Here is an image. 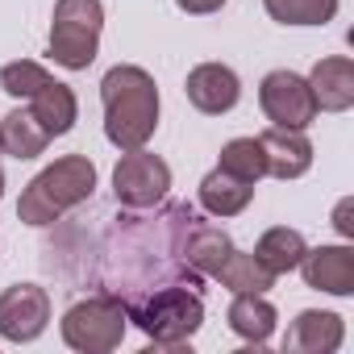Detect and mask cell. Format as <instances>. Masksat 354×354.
<instances>
[{
  "instance_id": "obj_23",
  "label": "cell",
  "mask_w": 354,
  "mask_h": 354,
  "mask_svg": "<svg viewBox=\"0 0 354 354\" xmlns=\"http://www.w3.org/2000/svg\"><path fill=\"white\" fill-rule=\"evenodd\" d=\"M42 84H50V71L38 67V63H30V59H17V63L0 67V88H5L9 96H17V100H30Z\"/></svg>"
},
{
  "instance_id": "obj_16",
  "label": "cell",
  "mask_w": 354,
  "mask_h": 354,
  "mask_svg": "<svg viewBox=\"0 0 354 354\" xmlns=\"http://www.w3.org/2000/svg\"><path fill=\"white\" fill-rule=\"evenodd\" d=\"M275 304L267 300V292H234V304H230V329L242 337V342H254L263 346L271 333H275Z\"/></svg>"
},
{
  "instance_id": "obj_12",
  "label": "cell",
  "mask_w": 354,
  "mask_h": 354,
  "mask_svg": "<svg viewBox=\"0 0 354 354\" xmlns=\"http://www.w3.org/2000/svg\"><path fill=\"white\" fill-rule=\"evenodd\" d=\"M259 146L267 158V175H275V180H300L313 167V142L304 138V129L271 125L267 133H259Z\"/></svg>"
},
{
  "instance_id": "obj_7",
  "label": "cell",
  "mask_w": 354,
  "mask_h": 354,
  "mask_svg": "<svg viewBox=\"0 0 354 354\" xmlns=\"http://www.w3.org/2000/svg\"><path fill=\"white\" fill-rule=\"evenodd\" d=\"M259 104H263L267 121L279 125V129H308L317 121V113H321L317 100H313L308 80L296 75V71H271V75H263Z\"/></svg>"
},
{
  "instance_id": "obj_14",
  "label": "cell",
  "mask_w": 354,
  "mask_h": 354,
  "mask_svg": "<svg viewBox=\"0 0 354 354\" xmlns=\"http://www.w3.org/2000/svg\"><path fill=\"white\" fill-rule=\"evenodd\" d=\"M308 88H313V100L317 109L325 113H346L354 104V63L346 55H329L313 67L308 75Z\"/></svg>"
},
{
  "instance_id": "obj_21",
  "label": "cell",
  "mask_w": 354,
  "mask_h": 354,
  "mask_svg": "<svg viewBox=\"0 0 354 354\" xmlns=\"http://www.w3.org/2000/svg\"><path fill=\"white\" fill-rule=\"evenodd\" d=\"M217 167L225 175H234V180H242V184H259L263 175H267V158H263L259 138H234V142H225Z\"/></svg>"
},
{
  "instance_id": "obj_9",
  "label": "cell",
  "mask_w": 354,
  "mask_h": 354,
  "mask_svg": "<svg viewBox=\"0 0 354 354\" xmlns=\"http://www.w3.org/2000/svg\"><path fill=\"white\" fill-rule=\"evenodd\" d=\"M184 92H188V100H192L196 113L221 117V113H230V109L242 100V80H238L234 67H225V63H201V67L188 71Z\"/></svg>"
},
{
  "instance_id": "obj_4",
  "label": "cell",
  "mask_w": 354,
  "mask_h": 354,
  "mask_svg": "<svg viewBox=\"0 0 354 354\" xmlns=\"http://www.w3.org/2000/svg\"><path fill=\"white\" fill-rule=\"evenodd\" d=\"M104 5L100 0H55L50 17V59L67 71H88L100 50Z\"/></svg>"
},
{
  "instance_id": "obj_26",
  "label": "cell",
  "mask_w": 354,
  "mask_h": 354,
  "mask_svg": "<svg viewBox=\"0 0 354 354\" xmlns=\"http://www.w3.org/2000/svg\"><path fill=\"white\" fill-rule=\"evenodd\" d=\"M0 196H5V171H0Z\"/></svg>"
},
{
  "instance_id": "obj_25",
  "label": "cell",
  "mask_w": 354,
  "mask_h": 354,
  "mask_svg": "<svg viewBox=\"0 0 354 354\" xmlns=\"http://www.w3.org/2000/svg\"><path fill=\"white\" fill-rule=\"evenodd\" d=\"M337 230H342V238H354V221H350V201H342L337 205V221H333Z\"/></svg>"
},
{
  "instance_id": "obj_3",
  "label": "cell",
  "mask_w": 354,
  "mask_h": 354,
  "mask_svg": "<svg viewBox=\"0 0 354 354\" xmlns=\"http://www.w3.org/2000/svg\"><path fill=\"white\" fill-rule=\"evenodd\" d=\"M125 313L129 321L154 342V346H167V350H180L205 321V300L201 292L184 288V283H162L146 296H133L125 300Z\"/></svg>"
},
{
  "instance_id": "obj_20",
  "label": "cell",
  "mask_w": 354,
  "mask_h": 354,
  "mask_svg": "<svg viewBox=\"0 0 354 354\" xmlns=\"http://www.w3.org/2000/svg\"><path fill=\"white\" fill-rule=\"evenodd\" d=\"M213 279H221V288H230V292H267V288H275V275L254 254H242V250H230V259L217 267Z\"/></svg>"
},
{
  "instance_id": "obj_22",
  "label": "cell",
  "mask_w": 354,
  "mask_h": 354,
  "mask_svg": "<svg viewBox=\"0 0 354 354\" xmlns=\"http://www.w3.org/2000/svg\"><path fill=\"white\" fill-rule=\"evenodd\" d=\"M263 9L279 26H325L337 17V0H263Z\"/></svg>"
},
{
  "instance_id": "obj_11",
  "label": "cell",
  "mask_w": 354,
  "mask_h": 354,
  "mask_svg": "<svg viewBox=\"0 0 354 354\" xmlns=\"http://www.w3.org/2000/svg\"><path fill=\"white\" fill-rule=\"evenodd\" d=\"M296 271H304V283L317 288V292H329V296H350L354 292V250L350 246L304 250Z\"/></svg>"
},
{
  "instance_id": "obj_17",
  "label": "cell",
  "mask_w": 354,
  "mask_h": 354,
  "mask_svg": "<svg viewBox=\"0 0 354 354\" xmlns=\"http://www.w3.org/2000/svg\"><path fill=\"white\" fill-rule=\"evenodd\" d=\"M250 201H254V184L234 180V175H225L221 167H213L201 180V205L213 217H238V213H246Z\"/></svg>"
},
{
  "instance_id": "obj_6",
  "label": "cell",
  "mask_w": 354,
  "mask_h": 354,
  "mask_svg": "<svg viewBox=\"0 0 354 354\" xmlns=\"http://www.w3.org/2000/svg\"><path fill=\"white\" fill-rule=\"evenodd\" d=\"M167 188H171V167L146 146L125 150L113 167V196L125 209H154L167 196Z\"/></svg>"
},
{
  "instance_id": "obj_8",
  "label": "cell",
  "mask_w": 354,
  "mask_h": 354,
  "mask_svg": "<svg viewBox=\"0 0 354 354\" xmlns=\"http://www.w3.org/2000/svg\"><path fill=\"white\" fill-rule=\"evenodd\" d=\"M50 325V296L38 283H13L0 292V337L5 342H34Z\"/></svg>"
},
{
  "instance_id": "obj_1",
  "label": "cell",
  "mask_w": 354,
  "mask_h": 354,
  "mask_svg": "<svg viewBox=\"0 0 354 354\" xmlns=\"http://www.w3.org/2000/svg\"><path fill=\"white\" fill-rule=\"evenodd\" d=\"M100 100H104V138L117 150H142L154 138L158 88H154L150 71H142L133 63H117L100 80Z\"/></svg>"
},
{
  "instance_id": "obj_19",
  "label": "cell",
  "mask_w": 354,
  "mask_h": 354,
  "mask_svg": "<svg viewBox=\"0 0 354 354\" xmlns=\"http://www.w3.org/2000/svg\"><path fill=\"white\" fill-rule=\"evenodd\" d=\"M304 250H308V242H304V234H300V230L275 225V230H267V234L259 238L254 259H259L271 275H288V271H296V267H300Z\"/></svg>"
},
{
  "instance_id": "obj_5",
  "label": "cell",
  "mask_w": 354,
  "mask_h": 354,
  "mask_svg": "<svg viewBox=\"0 0 354 354\" xmlns=\"http://www.w3.org/2000/svg\"><path fill=\"white\" fill-rule=\"evenodd\" d=\"M125 325H129L125 300L113 292H96L63 313V342L80 354H109L121 346Z\"/></svg>"
},
{
  "instance_id": "obj_13",
  "label": "cell",
  "mask_w": 354,
  "mask_h": 354,
  "mask_svg": "<svg viewBox=\"0 0 354 354\" xmlns=\"http://www.w3.org/2000/svg\"><path fill=\"white\" fill-rule=\"evenodd\" d=\"M346 337V325L337 313H321V308H308L292 321L288 337H283V350H296V354H333Z\"/></svg>"
},
{
  "instance_id": "obj_15",
  "label": "cell",
  "mask_w": 354,
  "mask_h": 354,
  "mask_svg": "<svg viewBox=\"0 0 354 354\" xmlns=\"http://www.w3.org/2000/svg\"><path fill=\"white\" fill-rule=\"evenodd\" d=\"M30 113H34V121H38L50 138H63V133L75 129L80 100H75V92H71L67 84L50 80V84H42V88L30 96Z\"/></svg>"
},
{
  "instance_id": "obj_18",
  "label": "cell",
  "mask_w": 354,
  "mask_h": 354,
  "mask_svg": "<svg viewBox=\"0 0 354 354\" xmlns=\"http://www.w3.org/2000/svg\"><path fill=\"white\" fill-rule=\"evenodd\" d=\"M46 146H50V133L34 121V113H30V109H13L5 121H0V150L13 154L17 162L38 158Z\"/></svg>"
},
{
  "instance_id": "obj_2",
  "label": "cell",
  "mask_w": 354,
  "mask_h": 354,
  "mask_svg": "<svg viewBox=\"0 0 354 354\" xmlns=\"http://www.w3.org/2000/svg\"><path fill=\"white\" fill-rule=\"evenodd\" d=\"M92 192H96V162L88 154H63L30 180V188L21 192L17 217L42 230V225H55L67 209L92 201Z\"/></svg>"
},
{
  "instance_id": "obj_24",
  "label": "cell",
  "mask_w": 354,
  "mask_h": 354,
  "mask_svg": "<svg viewBox=\"0 0 354 354\" xmlns=\"http://www.w3.org/2000/svg\"><path fill=\"white\" fill-rule=\"evenodd\" d=\"M175 5H180L184 13H192V17H209V13H217L225 0H175Z\"/></svg>"
},
{
  "instance_id": "obj_10",
  "label": "cell",
  "mask_w": 354,
  "mask_h": 354,
  "mask_svg": "<svg viewBox=\"0 0 354 354\" xmlns=\"http://www.w3.org/2000/svg\"><path fill=\"white\" fill-rule=\"evenodd\" d=\"M230 250H234V242H230L225 230L201 221L196 213L184 221V234H180V259H184L188 271H196V275H217V267L230 259Z\"/></svg>"
}]
</instances>
